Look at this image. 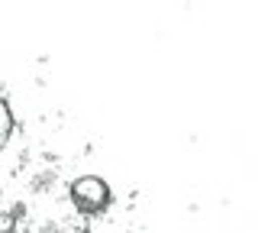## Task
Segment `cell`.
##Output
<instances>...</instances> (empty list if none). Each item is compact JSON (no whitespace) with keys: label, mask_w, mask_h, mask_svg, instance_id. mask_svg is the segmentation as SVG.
Masks as SVG:
<instances>
[{"label":"cell","mask_w":258,"mask_h":233,"mask_svg":"<svg viewBox=\"0 0 258 233\" xmlns=\"http://www.w3.org/2000/svg\"><path fill=\"white\" fill-rule=\"evenodd\" d=\"M68 195H71V204L81 214H100V211H107L110 201H113L110 184L103 178H97V175H81V178H75Z\"/></svg>","instance_id":"6da1fadb"},{"label":"cell","mask_w":258,"mask_h":233,"mask_svg":"<svg viewBox=\"0 0 258 233\" xmlns=\"http://www.w3.org/2000/svg\"><path fill=\"white\" fill-rule=\"evenodd\" d=\"M10 133H13V110H10V104L0 98V149L10 143Z\"/></svg>","instance_id":"7a4b0ae2"}]
</instances>
